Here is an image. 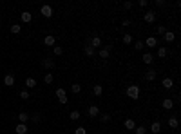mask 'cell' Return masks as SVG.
Returning <instances> with one entry per match:
<instances>
[{
    "instance_id": "6da1fadb",
    "label": "cell",
    "mask_w": 181,
    "mask_h": 134,
    "mask_svg": "<svg viewBox=\"0 0 181 134\" xmlns=\"http://www.w3.org/2000/svg\"><path fill=\"white\" fill-rule=\"evenodd\" d=\"M140 92H141V87L136 85V84H132V85L127 87L125 94H127V98H131V100H140Z\"/></svg>"
},
{
    "instance_id": "7a4b0ae2",
    "label": "cell",
    "mask_w": 181,
    "mask_h": 134,
    "mask_svg": "<svg viewBox=\"0 0 181 134\" xmlns=\"http://www.w3.org/2000/svg\"><path fill=\"white\" fill-rule=\"evenodd\" d=\"M85 44H87V45H91L94 51H96V49H102V38H100V36L87 38V40H85Z\"/></svg>"
},
{
    "instance_id": "3957f363",
    "label": "cell",
    "mask_w": 181,
    "mask_h": 134,
    "mask_svg": "<svg viewBox=\"0 0 181 134\" xmlns=\"http://www.w3.org/2000/svg\"><path fill=\"white\" fill-rule=\"evenodd\" d=\"M56 96H58V101H60L62 105H65L67 101H69L67 92H65V89H63V87H58V89H56Z\"/></svg>"
},
{
    "instance_id": "277c9868",
    "label": "cell",
    "mask_w": 181,
    "mask_h": 134,
    "mask_svg": "<svg viewBox=\"0 0 181 134\" xmlns=\"http://www.w3.org/2000/svg\"><path fill=\"white\" fill-rule=\"evenodd\" d=\"M111 53H112V45H105L98 51V56L102 60H107V58H111Z\"/></svg>"
},
{
    "instance_id": "5b68a950",
    "label": "cell",
    "mask_w": 181,
    "mask_h": 134,
    "mask_svg": "<svg viewBox=\"0 0 181 134\" xmlns=\"http://www.w3.org/2000/svg\"><path fill=\"white\" fill-rule=\"evenodd\" d=\"M40 15L44 16V18H51V16H53V7H51L49 4L42 6V7H40Z\"/></svg>"
},
{
    "instance_id": "8992f818",
    "label": "cell",
    "mask_w": 181,
    "mask_h": 134,
    "mask_svg": "<svg viewBox=\"0 0 181 134\" xmlns=\"http://www.w3.org/2000/svg\"><path fill=\"white\" fill-rule=\"evenodd\" d=\"M143 20L147 24H154L156 22V11H152V9H148V11L143 15Z\"/></svg>"
},
{
    "instance_id": "52a82bcc",
    "label": "cell",
    "mask_w": 181,
    "mask_h": 134,
    "mask_svg": "<svg viewBox=\"0 0 181 134\" xmlns=\"http://www.w3.org/2000/svg\"><path fill=\"white\" fill-rule=\"evenodd\" d=\"M143 44H145V47H148V49H156L159 42H158V38H156V36H148Z\"/></svg>"
},
{
    "instance_id": "ba28073f",
    "label": "cell",
    "mask_w": 181,
    "mask_h": 134,
    "mask_svg": "<svg viewBox=\"0 0 181 134\" xmlns=\"http://www.w3.org/2000/svg\"><path fill=\"white\" fill-rule=\"evenodd\" d=\"M87 114H89V118H98L102 112H100V107L98 105H91L89 107V111H87Z\"/></svg>"
},
{
    "instance_id": "9c48e42d",
    "label": "cell",
    "mask_w": 181,
    "mask_h": 134,
    "mask_svg": "<svg viewBox=\"0 0 181 134\" xmlns=\"http://www.w3.org/2000/svg\"><path fill=\"white\" fill-rule=\"evenodd\" d=\"M148 130H150L152 134H159V132H161V121H159V120L152 121V123H150V129H148Z\"/></svg>"
},
{
    "instance_id": "30bf717a",
    "label": "cell",
    "mask_w": 181,
    "mask_h": 134,
    "mask_svg": "<svg viewBox=\"0 0 181 134\" xmlns=\"http://www.w3.org/2000/svg\"><path fill=\"white\" fill-rule=\"evenodd\" d=\"M42 67H44V69H55V60H53V58H44V60H42Z\"/></svg>"
},
{
    "instance_id": "8fae6325",
    "label": "cell",
    "mask_w": 181,
    "mask_h": 134,
    "mask_svg": "<svg viewBox=\"0 0 181 134\" xmlns=\"http://www.w3.org/2000/svg\"><path fill=\"white\" fill-rule=\"evenodd\" d=\"M4 84H6V87H13V85H15V74L7 73V74L4 76Z\"/></svg>"
},
{
    "instance_id": "7c38bea8",
    "label": "cell",
    "mask_w": 181,
    "mask_h": 134,
    "mask_svg": "<svg viewBox=\"0 0 181 134\" xmlns=\"http://www.w3.org/2000/svg\"><path fill=\"white\" fill-rule=\"evenodd\" d=\"M44 45H47V47H55V45H56V38L53 36V35H47V36L44 38Z\"/></svg>"
},
{
    "instance_id": "4fadbf2b",
    "label": "cell",
    "mask_w": 181,
    "mask_h": 134,
    "mask_svg": "<svg viewBox=\"0 0 181 134\" xmlns=\"http://www.w3.org/2000/svg\"><path fill=\"white\" fill-rule=\"evenodd\" d=\"M156 76H158L156 69H147V73H145V80H147V82H154Z\"/></svg>"
},
{
    "instance_id": "5bb4252c",
    "label": "cell",
    "mask_w": 181,
    "mask_h": 134,
    "mask_svg": "<svg viewBox=\"0 0 181 134\" xmlns=\"http://www.w3.org/2000/svg\"><path fill=\"white\" fill-rule=\"evenodd\" d=\"M83 55L87 56V58H92L94 55H96V51H94L91 45H87V44H83Z\"/></svg>"
},
{
    "instance_id": "9a60e30c",
    "label": "cell",
    "mask_w": 181,
    "mask_h": 134,
    "mask_svg": "<svg viewBox=\"0 0 181 134\" xmlns=\"http://www.w3.org/2000/svg\"><path fill=\"white\" fill-rule=\"evenodd\" d=\"M161 85H163V89H167V91H170V89H172L174 87V80L172 78H163V82H161Z\"/></svg>"
},
{
    "instance_id": "2e32d148",
    "label": "cell",
    "mask_w": 181,
    "mask_h": 134,
    "mask_svg": "<svg viewBox=\"0 0 181 134\" xmlns=\"http://www.w3.org/2000/svg\"><path fill=\"white\" fill-rule=\"evenodd\" d=\"M163 40H165V42H174V40H176V33H174V31H165V35H163Z\"/></svg>"
},
{
    "instance_id": "e0dca14e",
    "label": "cell",
    "mask_w": 181,
    "mask_h": 134,
    "mask_svg": "<svg viewBox=\"0 0 181 134\" xmlns=\"http://www.w3.org/2000/svg\"><path fill=\"white\" fill-rule=\"evenodd\" d=\"M167 123H168L170 129H177V127H179V120H177V116H170Z\"/></svg>"
},
{
    "instance_id": "ac0fdd59",
    "label": "cell",
    "mask_w": 181,
    "mask_h": 134,
    "mask_svg": "<svg viewBox=\"0 0 181 134\" xmlns=\"http://www.w3.org/2000/svg\"><path fill=\"white\" fill-rule=\"evenodd\" d=\"M141 60H143V64H147V65H150L152 62H154V55H152V53H143Z\"/></svg>"
},
{
    "instance_id": "d6986e66",
    "label": "cell",
    "mask_w": 181,
    "mask_h": 134,
    "mask_svg": "<svg viewBox=\"0 0 181 134\" xmlns=\"http://www.w3.org/2000/svg\"><path fill=\"white\" fill-rule=\"evenodd\" d=\"M20 20H22V22H24V24H29V22H31V20H33V15H31L29 11H24L22 15H20Z\"/></svg>"
},
{
    "instance_id": "ffe728a7",
    "label": "cell",
    "mask_w": 181,
    "mask_h": 134,
    "mask_svg": "<svg viewBox=\"0 0 181 134\" xmlns=\"http://www.w3.org/2000/svg\"><path fill=\"white\" fill-rule=\"evenodd\" d=\"M15 132L16 134H27V125L26 123H18V125L15 127Z\"/></svg>"
},
{
    "instance_id": "44dd1931",
    "label": "cell",
    "mask_w": 181,
    "mask_h": 134,
    "mask_svg": "<svg viewBox=\"0 0 181 134\" xmlns=\"http://www.w3.org/2000/svg\"><path fill=\"white\" fill-rule=\"evenodd\" d=\"M123 125H125L127 130H134V129H136V123H134V120H131V118H127V120L123 121Z\"/></svg>"
},
{
    "instance_id": "7402d4cb",
    "label": "cell",
    "mask_w": 181,
    "mask_h": 134,
    "mask_svg": "<svg viewBox=\"0 0 181 134\" xmlns=\"http://www.w3.org/2000/svg\"><path fill=\"white\" fill-rule=\"evenodd\" d=\"M161 105H163V109H167V111H170V109H174V101L170 100V98H165L163 101H161Z\"/></svg>"
},
{
    "instance_id": "603a6c76",
    "label": "cell",
    "mask_w": 181,
    "mask_h": 134,
    "mask_svg": "<svg viewBox=\"0 0 181 134\" xmlns=\"http://www.w3.org/2000/svg\"><path fill=\"white\" fill-rule=\"evenodd\" d=\"M29 116H31V114H27V112H20V114H18V123H27V121H29Z\"/></svg>"
},
{
    "instance_id": "cb8c5ba5",
    "label": "cell",
    "mask_w": 181,
    "mask_h": 134,
    "mask_svg": "<svg viewBox=\"0 0 181 134\" xmlns=\"http://www.w3.org/2000/svg\"><path fill=\"white\" fill-rule=\"evenodd\" d=\"M92 94H94V96H102V94H103V87H102L100 84L94 85V87H92Z\"/></svg>"
},
{
    "instance_id": "d4e9b609",
    "label": "cell",
    "mask_w": 181,
    "mask_h": 134,
    "mask_svg": "<svg viewBox=\"0 0 181 134\" xmlns=\"http://www.w3.org/2000/svg\"><path fill=\"white\" fill-rule=\"evenodd\" d=\"M121 40H123V44H127V45H129V44H132V42H134V38H132V35H131V33H125Z\"/></svg>"
},
{
    "instance_id": "484cf974",
    "label": "cell",
    "mask_w": 181,
    "mask_h": 134,
    "mask_svg": "<svg viewBox=\"0 0 181 134\" xmlns=\"http://www.w3.org/2000/svg\"><path fill=\"white\" fill-rule=\"evenodd\" d=\"M167 55H168V49L167 47H159L158 49V58H167Z\"/></svg>"
},
{
    "instance_id": "4316f807",
    "label": "cell",
    "mask_w": 181,
    "mask_h": 134,
    "mask_svg": "<svg viewBox=\"0 0 181 134\" xmlns=\"http://www.w3.org/2000/svg\"><path fill=\"white\" fill-rule=\"evenodd\" d=\"M69 118H71L72 121H78V120L82 118V114H80V111H71V114H69Z\"/></svg>"
},
{
    "instance_id": "83f0119b",
    "label": "cell",
    "mask_w": 181,
    "mask_h": 134,
    "mask_svg": "<svg viewBox=\"0 0 181 134\" xmlns=\"http://www.w3.org/2000/svg\"><path fill=\"white\" fill-rule=\"evenodd\" d=\"M26 87H29V89L36 87V80L35 78H26Z\"/></svg>"
},
{
    "instance_id": "f1b7e54d",
    "label": "cell",
    "mask_w": 181,
    "mask_h": 134,
    "mask_svg": "<svg viewBox=\"0 0 181 134\" xmlns=\"http://www.w3.org/2000/svg\"><path fill=\"white\" fill-rule=\"evenodd\" d=\"M71 92L80 94V92H82V85H80V84H72V85H71Z\"/></svg>"
},
{
    "instance_id": "f546056e",
    "label": "cell",
    "mask_w": 181,
    "mask_h": 134,
    "mask_svg": "<svg viewBox=\"0 0 181 134\" xmlns=\"http://www.w3.org/2000/svg\"><path fill=\"white\" fill-rule=\"evenodd\" d=\"M29 120H33L35 123H40V121H42V114H40V112H35V114L29 116Z\"/></svg>"
},
{
    "instance_id": "4dcf8cb0",
    "label": "cell",
    "mask_w": 181,
    "mask_h": 134,
    "mask_svg": "<svg viewBox=\"0 0 181 134\" xmlns=\"http://www.w3.org/2000/svg\"><path fill=\"white\" fill-rule=\"evenodd\" d=\"M134 132H136V134H147L148 130H147V127H143V125H136Z\"/></svg>"
},
{
    "instance_id": "1f68e13d",
    "label": "cell",
    "mask_w": 181,
    "mask_h": 134,
    "mask_svg": "<svg viewBox=\"0 0 181 134\" xmlns=\"http://www.w3.org/2000/svg\"><path fill=\"white\" fill-rule=\"evenodd\" d=\"M132 44H134V49H136V51H143V49H145V44L141 42V40H138V42H132Z\"/></svg>"
},
{
    "instance_id": "d6a6232c",
    "label": "cell",
    "mask_w": 181,
    "mask_h": 134,
    "mask_svg": "<svg viewBox=\"0 0 181 134\" xmlns=\"http://www.w3.org/2000/svg\"><path fill=\"white\" fill-rule=\"evenodd\" d=\"M44 82L49 85V84H53V82H55V76H53V73H47L45 76H44Z\"/></svg>"
},
{
    "instance_id": "836d02e7",
    "label": "cell",
    "mask_w": 181,
    "mask_h": 134,
    "mask_svg": "<svg viewBox=\"0 0 181 134\" xmlns=\"http://www.w3.org/2000/svg\"><path fill=\"white\" fill-rule=\"evenodd\" d=\"M20 31H22V27H20V24H13V26H11V33H13V35H18Z\"/></svg>"
},
{
    "instance_id": "e575fe53",
    "label": "cell",
    "mask_w": 181,
    "mask_h": 134,
    "mask_svg": "<svg viewBox=\"0 0 181 134\" xmlns=\"http://www.w3.org/2000/svg\"><path fill=\"white\" fill-rule=\"evenodd\" d=\"M100 120H102L103 123H109V121H111V114H107V112H103V114H100Z\"/></svg>"
},
{
    "instance_id": "d590c367",
    "label": "cell",
    "mask_w": 181,
    "mask_h": 134,
    "mask_svg": "<svg viewBox=\"0 0 181 134\" xmlns=\"http://www.w3.org/2000/svg\"><path fill=\"white\" fill-rule=\"evenodd\" d=\"M53 49H55V56H62V55H63V47H60V45H55Z\"/></svg>"
},
{
    "instance_id": "8d00e7d4",
    "label": "cell",
    "mask_w": 181,
    "mask_h": 134,
    "mask_svg": "<svg viewBox=\"0 0 181 134\" xmlns=\"http://www.w3.org/2000/svg\"><path fill=\"white\" fill-rule=\"evenodd\" d=\"M165 31H167V27H165V26H161V24L156 27V33H158V35H161V36L165 35Z\"/></svg>"
},
{
    "instance_id": "74e56055",
    "label": "cell",
    "mask_w": 181,
    "mask_h": 134,
    "mask_svg": "<svg viewBox=\"0 0 181 134\" xmlns=\"http://www.w3.org/2000/svg\"><path fill=\"white\" fill-rule=\"evenodd\" d=\"M74 134H87V129L85 127H76L74 129Z\"/></svg>"
},
{
    "instance_id": "f35d334b",
    "label": "cell",
    "mask_w": 181,
    "mask_h": 134,
    "mask_svg": "<svg viewBox=\"0 0 181 134\" xmlns=\"http://www.w3.org/2000/svg\"><path fill=\"white\" fill-rule=\"evenodd\" d=\"M20 98L27 100V98H29V91H26V89H24V91H20Z\"/></svg>"
},
{
    "instance_id": "ab89813d",
    "label": "cell",
    "mask_w": 181,
    "mask_h": 134,
    "mask_svg": "<svg viewBox=\"0 0 181 134\" xmlns=\"http://www.w3.org/2000/svg\"><path fill=\"white\" fill-rule=\"evenodd\" d=\"M156 6H158V7H165L167 2H165V0H156Z\"/></svg>"
},
{
    "instance_id": "60d3db41",
    "label": "cell",
    "mask_w": 181,
    "mask_h": 134,
    "mask_svg": "<svg viewBox=\"0 0 181 134\" xmlns=\"http://www.w3.org/2000/svg\"><path fill=\"white\" fill-rule=\"evenodd\" d=\"M138 6H140V7H147L148 2H147V0H138Z\"/></svg>"
},
{
    "instance_id": "b9f144b4",
    "label": "cell",
    "mask_w": 181,
    "mask_h": 134,
    "mask_svg": "<svg viewBox=\"0 0 181 134\" xmlns=\"http://www.w3.org/2000/svg\"><path fill=\"white\" fill-rule=\"evenodd\" d=\"M132 6H134L132 2H123V7H125V9H131Z\"/></svg>"
},
{
    "instance_id": "7bdbcfd3",
    "label": "cell",
    "mask_w": 181,
    "mask_h": 134,
    "mask_svg": "<svg viewBox=\"0 0 181 134\" xmlns=\"http://www.w3.org/2000/svg\"><path fill=\"white\" fill-rule=\"evenodd\" d=\"M121 24H123V27H129V26H131V20H129V18H127V20H123V22H121Z\"/></svg>"
}]
</instances>
